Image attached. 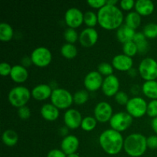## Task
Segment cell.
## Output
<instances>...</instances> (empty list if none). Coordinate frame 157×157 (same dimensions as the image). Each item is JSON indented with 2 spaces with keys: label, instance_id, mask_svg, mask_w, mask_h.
Instances as JSON below:
<instances>
[{
  "label": "cell",
  "instance_id": "60d3db41",
  "mask_svg": "<svg viewBox=\"0 0 157 157\" xmlns=\"http://www.w3.org/2000/svg\"><path fill=\"white\" fill-rule=\"evenodd\" d=\"M147 147L152 150L157 149V136H150L147 138Z\"/></svg>",
  "mask_w": 157,
  "mask_h": 157
},
{
  "label": "cell",
  "instance_id": "7bdbcfd3",
  "mask_svg": "<svg viewBox=\"0 0 157 157\" xmlns=\"http://www.w3.org/2000/svg\"><path fill=\"white\" fill-rule=\"evenodd\" d=\"M47 157H67V155L60 150H52L48 153Z\"/></svg>",
  "mask_w": 157,
  "mask_h": 157
},
{
  "label": "cell",
  "instance_id": "484cf974",
  "mask_svg": "<svg viewBox=\"0 0 157 157\" xmlns=\"http://www.w3.org/2000/svg\"><path fill=\"white\" fill-rule=\"evenodd\" d=\"M13 29L8 23L2 22L0 24V40L2 41H9L13 37Z\"/></svg>",
  "mask_w": 157,
  "mask_h": 157
},
{
  "label": "cell",
  "instance_id": "30bf717a",
  "mask_svg": "<svg viewBox=\"0 0 157 157\" xmlns=\"http://www.w3.org/2000/svg\"><path fill=\"white\" fill-rule=\"evenodd\" d=\"M113 109L109 103L101 101L98 103L94 108L95 119L101 123H106L110 121L113 116Z\"/></svg>",
  "mask_w": 157,
  "mask_h": 157
},
{
  "label": "cell",
  "instance_id": "f1b7e54d",
  "mask_svg": "<svg viewBox=\"0 0 157 157\" xmlns=\"http://www.w3.org/2000/svg\"><path fill=\"white\" fill-rule=\"evenodd\" d=\"M88 98L89 94L87 90H78V91L75 92V94L73 96L74 102L77 105H82V104H85L87 101V100H88Z\"/></svg>",
  "mask_w": 157,
  "mask_h": 157
},
{
  "label": "cell",
  "instance_id": "d6a6232c",
  "mask_svg": "<svg viewBox=\"0 0 157 157\" xmlns=\"http://www.w3.org/2000/svg\"><path fill=\"white\" fill-rule=\"evenodd\" d=\"M78 38L79 37H78V32L75 30V29L69 28V29H66L65 32H64V39L69 44L75 43Z\"/></svg>",
  "mask_w": 157,
  "mask_h": 157
},
{
  "label": "cell",
  "instance_id": "d590c367",
  "mask_svg": "<svg viewBox=\"0 0 157 157\" xmlns=\"http://www.w3.org/2000/svg\"><path fill=\"white\" fill-rule=\"evenodd\" d=\"M128 95L124 91H118L117 94L115 95V101L120 105H127L129 101Z\"/></svg>",
  "mask_w": 157,
  "mask_h": 157
},
{
  "label": "cell",
  "instance_id": "52a82bcc",
  "mask_svg": "<svg viewBox=\"0 0 157 157\" xmlns=\"http://www.w3.org/2000/svg\"><path fill=\"white\" fill-rule=\"evenodd\" d=\"M147 105L145 100L140 97L130 98L126 105L127 113L133 117L140 118L147 113Z\"/></svg>",
  "mask_w": 157,
  "mask_h": 157
},
{
  "label": "cell",
  "instance_id": "7a4b0ae2",
  "mask_svg": "<svg viewBox=\"0 0 157 157\" xmlns=\"http://www.w3.org/2000/svg\"><path fill=\"white\" fill-rule=\"evenodd\" d=\"M99 143L101 148L107 154L117 155L122 150L124 140L120 132L109 129L100 135Z\"/></svg>",
  "mask_w": 157,
  "mask_h": 157
},
{
  "label": "cell",
  "instance_id": "ab89813d",
  "mask_svg": "<svg viewBox=\"0 0 157 157\" xmlns=\"http://www.w3.org/2000/svg\"><path fill=\"white\" fill-rule=\"evenodd\" d=\"M135 3L133 0H121V6L124 10H130L134 6Z\"/></svg>",
  "mask_w": 157,
  "mask_h": 157
},
{
  "label": "cell",
  "instance_id": "836d02e7",
  "mask_svg": "<svg viewBox=\"0 0 157 157\" xmlns=\"http://www.w3.org/2000/svg\"><path fill=\"white\" fill-rule=\"evenodd\" d=\"M98 72L101 74V75H105V76H110L112 75L113 72V66L110 65V64L106 62L101 63L98 67Z\"/></svg>",
  "mask_w": 157,
  "mask_h": 157
},
{
  "label": "cell",
  "instance_id": "9c48e42d",
  "mask_svg": "<svg viewBox=\"0 0 157 157\" xmlns=\"http://www.w3.org/2000/svg\"><path fill=\"white\" fill-rule=\"evenodd\" d=\"M52 55L49 49L44 47H38L32 52L31 59L32 63L38 67H46L52 61Z\"/></svg>",
  "mask_w": 157,
  "mask_h": 157
},
{
  "label": "cell",
  "instance_id": "5bb4252c",
  "mask_svg": "<svg viewBox=\"0 0 157 157\" xmlns=\"http://www.w3.org/2000/svg\"><path fill=\"white\" fill-rule=\"evenodd\" d=\"M120 82L118 78L115 75H112L110 76H107L104 80V82L102 84L103 92L104 94L107 97L115 96L119 91Z\"/></svg>",
  "mask_w": 157,
  "mask_h": 157
},
{
  "label": "cell",
  "instance_id": "603a6c76",
  "mask_svg": "<svg viewBox=\"0 0 157 157\" xmlns=\"http://www.w3.org/2000/svg\"><path fill=\"white\" fill-rule=\"evenodd\" d=\"M142 90L145 96L153 100H157V81H145L143 84Z\"/></svg>",
  "mask_w": 157,
  "mask_h": 157
},
{
  "label": "cell",
  "instance_id": "8992f818",
  "mask_svg": "<svg viewBox=\"0 0 157 157\" xmlns=\"http://www.w3.org/2000/svg\"><path fill=\"white\" fill-rule=\"evenodd\" d=\"M140 76L148 81H155L157 78V61L152 58H146L139 65Z\"/></svg>",
  "mask_w": 157,
  "mask_h": 157
},
{
  "label": "cell",
  "instance_id": "d4e9b609",
  "mask_svg": "<svg viewBox=\"0 0 157 157\" xmlns=\"http://www.w3.org/2000/svg\"><path fill=\"white\" fill-rule=\"evenodd\" d=\"M126 25L131 29H136L141 23V16L136 12H129L125 18Z\"/></svg>",
  "mask_w": 157,
  "mask_h": 157
},
{
  "label": "cell",
  "instance_id": "1f68e13d",
  "mask_svg": "<svg viewBox=\"0 0 157 157\" xmlns=\"http://www.w3.org/2000/svg\"><path fill=\"white\" fill-rule=\"evenodd\" d=\"M97 120L92 117H86L81 123V128L85 131H91L96 127Z\"/></svg>",
  "mask_w": 157,
  "mask_h": 157
},
{
  "label": "cell",
  "instance_id": "8d00e7d4",
  "mask_svg": "<svg viewBox=\"0 0 157 157\" xmlns=\"http://www.w3.org/2000/svg\"><path fill=\"white\" fill-rule=\"evenodd\" d=\"M18 117H19L21 119L27 120L30 117L31 110L29 107H26V106H24V107H20V108H18Z\"/></svg>",
  "mask_w": 157,
  "mask_h": 157
},
{
  "label": "cell",
  "instance_id": "44dd1931",
  "mask_svg": "<svg viewBox=\"0 0 157 157\" xmlns=\"http://www.w3.org/2000/svg\"><path fill=\"white\" fill-rule=\"evenodd\" d=\"M41 114L46 121H54L59 117V110L52 104H46L41 107Z\"/></svg>",
  "mask_w": 157,
  "mask_h": 157
},
{
  "label": "cell",
  "instance_id": "3957f363",
  "mask_svg": "<svg viewBox=\"0 0 157 157\" xmlns=\"http://www.w3.org/2000/svg\"><path fill=\"white\" fill-rule=\"evenodd\" d=\"M147 140L146 136L141 133H132L124 140V150L132 157L143 156L147 149Z\"/></svg>",
  "mask_w": 157,
  "mask_h": 157
},
{
  "label": "cell",
  "instance_id": "9a60e30c",
  "mask_svg": "<svg viewBox=\"0 0 157 157\" xmlns=\"http://www.w3.org/2000/svg\"><path fill=\"white\" fill-rule=\"evenodd\" d=\"M98 40V33L94 28H87L80 34L79 41L81 45L89 48L94 45Z\"/></svg>",
  "mask_w": 157,
  "mask_h": 157
},
{
  "label": "cell",
  "instance_id": "f546056e",
  "mask_svg": "<svg viewBox=\"0 0 157 157\" xmlns=\"http://www.w3.org/2000/svg\"><path fill=\"white\" fill-rule=\"evenodd\" d=\"M144 34L147 38H157V24L156 23H149L144 28Z\"/></svg>",
  "mask_w": 157,
  "mask_h": 157
},
{
  "label": "cell",
  "instance_id": "4dcf8cb0",
  "mask_svg": "<svg viewBox=\"0 0 157 157\" xmlns=\"http://www.w3.org/2000/svg\"><path fill=\"white\" fill-rule=\"evenodd\" d=\"M84 21L89 28L94 27L98 21V15H96L94 12L88 11L84 15Z\"/></svg>",
  "mask_w": 157,
  "mask_h": 157
},
{
  "label": "cell",
  "instance_id": "e575fe53",
  "mask_svg": "<svg viewBox=\"0 0 157 157\" xmlns=\"http://www.w3.org/2000/svg\"><path fill=\"white\" fill-rule=\"evenodd\" d=\"M147 115L150 117H157V100H152L147 105Z\"/></svg>",
  "mask_w": 157,
  "mask_h": 157
},
{
  "label": "cell",
  "instance_id": "f35d334b",
  "mask_svg": "<svg viewBox=\"0 0 157 157\" xmlns=\"http://www.w3.org/2000/svg\"><path fill=\"white\" fill-rule=\"evenodd\" d=\"M106 2L107 1L105 0H89L87 1V3L90 5V6L95 9H101L106 5Z\"/></svg>",
  "mask_w": 157,
  "mask_h": 157
},
{
  "label": "cell",
  "instance_id": "4fadbf2b",
  "mask_svg": "<svg viewBox=\"0 0 157 157\" xmlns=\"http://www.w3.org/2000/svg\"><path fill=\"white\" fill-rule=\"evenodd\" d=\"M81 113L75 109H70L65 112L64 116V121L66 127L69 129L75 130L81 126L82 123Z\"/></svg>",
  "mask_w": 157,
  "mask_h": 157
},
{
  "label": "cell",
  "instance_id": "2e32d148",
  "mask_svg": "<svg viewBox=\"0 0 157 157\" xmlns=\"http://www.w3.org/2000/svg\"><path fill=\"white\" fill-rule=\"evenodd\" d=\"M112 65L118 71H129L133 66V59L126 55H116L112 60Z\"/></svg>",
  "mask_w": 157,
  "mask_h": 157
},
{
  "label": "cell",
  "instance_id": "e0dca14e",
  "mask_svg": "<svg viewBox=\"0 0 157 157\" xmlns=\"http://www.w3.org/2000/svg\"><path fill=\"white\" fill-rule=\"evenodd\" d=\"M78 147H79V140H78V137L74 135H68V136H65L61 141V150L67 156L75 153Z\"/></svg>",
  "mask_w": 157,
  "mask_h": 157
},
{
  "label": "cell",
  "instance_id": "4316f807",
  "mask_svg": "<svg viewBox=\"0 0 157 157\" xmlns=\"http://www.w3.org/2000/svg\"><path fill=\"white\" fill-rule=\"evenodd\" d=\"M61 53L64 58H67V59H71V58L76 57L77 54H78V50L73 44L66 43L61 47Z\"/></svg>",
  "mask_w": 157,
  "mask_h": 157
},
{
  "label": "cell",
  "instance_id": "7402d4cb",
  "mask_svg": "<svg viewBox=\"0 0 157 157\" xmlns=\"http://www.w3.org/2000/svg\"><path fill=\"white\" fill-rule=\"evenodd\" d=\"M29 73L27 69L22 65H15L12 67L10 77L12 81L16 83H23L27 80Z\"/></svg>",
  "mask_w": 157,
  "mask_h": 157
},
{
  "label": "cell",
  "instance_id": "74e56055",
  "mask_svg": "<svg viewBox=\"0 0 157 157\" xmlns=\"http://www.w3.org/2000/svg\"><path fill=\"white\" fill-rule=\"evenodd\" d=\"M12 67L9 64L6 62H2L0 64V75L2 76H8L10 75L11 71H12Z\"/></svg>",
  "mask_w": 157,
  "mask_h": 157
},
{
  "label": "cell",
  "instance_id": "b9f144b4",
  "mask_svg": "<svg viewBox=\"0 0 157 157\" xmlns=\"http://www.w3.org/2000/svg\"><path fill=\"white\" fill-rule=\"evenodd\" d=\"M136 46H137L138 52L141 54H144L148 51L149 49V44L148 42H147V40L142 41V42H140L138 44H136Z\"/></svg>",
  "mask_w": 157,
  "mask_h": 157
},
{
  "label": "cell",
  "instance_id": "ffe728a7",
  "mask_svg": "<svg viewBox=\"0 0 157 157\" xmlns=\"http://www.w3.org/2000/svg\"><path fill=\"white\" fill-rule=\"evenodd\" d=\"M154 9V4L150 0H138L135 3L136 12L140 15H151Z\"/></svg>",
  "mask_w": 157,
  "mask_h": 157
},
{
  "label": "cell",
  "instance_id": "ee69618b",
  "mask_svg": "<svg viewBox=\"0 0 157 157\" xmlns=\"http://www.w3.org/2000/svg\"><path fill=\"white\" fill-rule=\"evenodd\" d=\"M146 36L144 35V33H141V32H137V33L135 34L134 35V38H133V41H134L136 44H138L140 42H142V41H145L146 39Z\"/></svg>",
  "mask_w": 157,
  "mask_h": 157
},
{
  "label": "cell",
  "instance_id": "ac0fdd59",
  "mask_svg": "<svg viewBox=\"0 0 157 157\" xmlns=\"http://www.w3.org/2000/svg\"><path fill=\"white\" fill-rule=\"evenodd\" d=\"M52 91L48 84H38L32 90V95L37 101H44L52 96Z\"/></svg>",
  "mask_w": 157,
  "mask_h": 157
},
{
  "label": "cell",
  "instance_id": "7dc6e473",
  "mask_svg": "<svg viewBox=\"0 0 157 157\" xmlns=\"http://www.w3.org/2000/svg\"><path fill=\"white\" fill-rule=\"evenodd\" d=\"M117 3V0H108L106 2V4L109 6H115Z\"/></svg>",
  "mask_w": 157,
  "mask_h": 157
},
{
  "label": "cell",
  "instance_id": "83f0119b",
  "mask_svg": "<svg viewBox=\"0 0 157 157\" xmlns=\"http://www.w3.org/2000/svg\"><path fill=\"white\" fill-rule=\"evenodd\" d=\"M123 51H124V55L132 58V57L135 56V55L138 52L137 46L133 41H127L124 44Z\"/></svg>",
  "mask_w": 157,
  "mask_h": 157
},
{
  "label": "cell",
  "instance_id": "cb8c5ba5",
  "mask_svg": "<svg viewBox=\"0 0 157 157\" xmlns=\"http://www.w3.org/2000/svg\"><path fill=\"white\" fill-rule=\"evenodd\" d=\"M18 135L12 130H7L2 133V142L8 147H13L18 143Z\"/></svg>",
  "mask_w": 157,
  "mask_h": 157
},
{
  "label": "cell",
  "instance_id": "f6af8a7d",
  "mask_svg": "<svg viewBox=\"0 0 157 157\" xmlns=\"http://www.w3.org/2000/svg\"><path fill=\"white\" fill-rule=\"evenodd\" d=\"M32 63V59H31V58H29V57H28V56L24 57V58L21 59V64H22V66L23 67H25V68L26 67H29Z\"/></svg>",
  "mask_w": 157,
  "mask_h": 157
},
{
  "label": "cell",
  "instance_id": "277c9868",
  "mask_svg": "<svg viewBox=\"0 0 157 157\" xmlns=\"http://www.w3.org/2000/svg\"><path fill=\"white\" fill-rule=\"evenodd\" d=\"M31 97V92L27 87L18 86L10 90L9 94V101L13 107L20 108L25 106Z\"/></svg>",
  "mask_w": 157,
  "mask_h": 157
},
{
  "label": "cell",
  "instance_id": "8fae6325",
  "mask_svg": "<svg viewBox=\"0 0 157 157\" xmlns=\"http://www.w3.org/2000/svg\"><path fill=\"white\" fill-rule=\"evenodd\" d=\"M65 22L71 29H75L81 25L84 21V14L77 8H71L64 15Z\"/></svg>",
  "mask_w": 157,
  "mask_h": 157
},
{
  "label": "cell",
  "instance_id": "c3c4849f",
  "mask_svg": "<svg viewBox=\"0 0 157 157\" xmlns=\"http://www.w3.org/2000/svg\"><path fill=\"white\" fill-rule=\"evenodd\" d=\"M67 157H80V156H78V154H76V153H73V154L68 155V156H67Z\"/></svg>",
  "mask_w": 157,
  "mask_h": 157
},
{
  "label": "cell",
  "instance_id": "6da1fadb",
  "mask_svg": "<svg viewBox=\"0 0 157 157\" xmlns=\"http://www.w3.org/2000/svg\"><path fill=\"white\" fill-rule=\"evenodd\" d=\"M98 23L101 27L107 30H112L122 25L124 14L117 6L106 4L98 11Z\"/></svg>",
  "mask_w": 157,
  "mask_h": 157
},
{
  "label": "cell",
  "instance_id": "5b68a950",
  "mask_svg": "<svg viewBox=\"0 0 157 157\" xmlns=\"http://www.w3.org/2000/svg\"><path fill=\"white\" fill-rule=\"evenodd\" d=\"M51 101L58 109L68 108L73 103V96L68 90L63 88L53 90L51 96Z\"/></svg>",
  "mask_w": 157,
  "mask_h": 157
},
{
  "label": "cell",
  "instance_id": "d6986e66",
  "mask_svg": "<svg viewBox=\"0 0 157 157\" xmlns=\"http://www.w3.org/2000/svg\"><path fill=\"white\" fill-rule=\"evenodd\" d=\"M136 34L134 29H131L127 25H122L118 28L117 31V38L121 43H126L127 41H133L134 35Z\"/></svg>",
  "mask_w": 157,
  "mask_h": 157
},
{
  "label": "cell",
  "instance_id": "ba28073f",
  "mask_svg": "<svg viewBox=\"0 0 157 157\" xmlns=\"http://www.w3.org/2000/svg\"><path fill=\"white\" fill-rule=\"evenodd\" d=\"M133 123V117L126 112H119L112 116L110 125L116 131H124L130 127Z\"/></svg>",
  "mask_w": 157,
  "mask_h": 157
},
{
  "label": "cell",
  "instance_id": "bcb514c9",
  "mask_svg": "<svg viewBox=\"0 0 157 157\" xmlns=\"http://www.w3.org/2000/svg\"><path fill=\"white\" fill-rule=\"evenodd\" d=\"M151 127H152V129L153 130V131H154L157 134V117L152 120Z\"/></svg>",
  "mask_w": 157,
  "mask_h": 157
},
{
  "label": "cell",
  "instance_id": "7c38bea8",
  "mask_svg": "<svg viewBox=\"0 0 157 157\" xmlns=\"http://www.w3.org/2000/svg\"><path fill=\"white\" fill-rule=\"evenodd\" d=\"M103 80L102 75L98 71H90L84 78V84L86 89L89 91H96L102 87Z\"/></svg>",
  "mask_w": 157,
  "mask_h": 157
}]
</instances>
